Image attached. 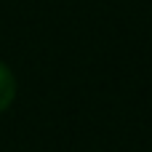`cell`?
I'll return each mask as SVG.
<instances>
[{"label":"cell","mask_w":152,"mask_h":152,"mask_svg":"<svg viewBox=\"0 0 152 152\" xmlns=\"http://www.w3.org/2000/svg\"><path fill=\"white\" fill-rule=\"evenodd\" d=\"M13 96H16V77H13V72L0 61V112L13 102Z\"/></svg>","instance_id":"6da1fadb"}]
</instances>
